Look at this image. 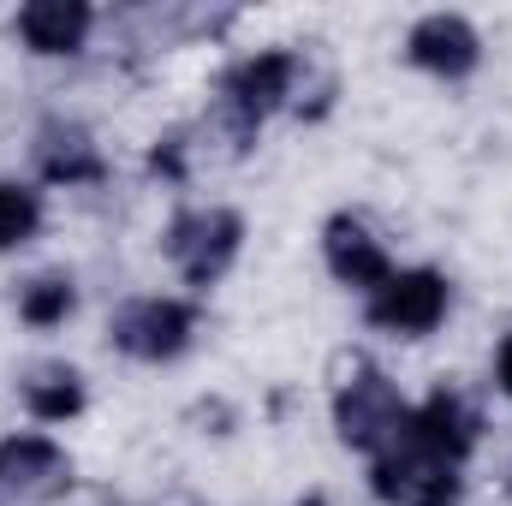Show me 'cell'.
Instances as JSON below:
<instances>
[{
  "mask_svg": "<svg viewBox=\"0 0 512 506\" xmlns=\"http://www.w3.org/2000/svg\"><path fill=\"white\" fill-rule=\"evenodd\" d=\"M298 72H304V60L286 54V48H268V54L239 60V66L221 78V120H227V137L245 143V137L298 90Z\"/></svg>",
  "mask_w": 512,
  "mask_h": 506,
  "instance_id": "cell-1",
  "label": "cell"
},
{
  "mask_svg": "<svg viewBox=\"0 0 512 506\" xmlns=\"http://www.w3.org/2000/svg\"><path fill=\"white\" fill-rule=\"evenodd\" d=\"M393 441H405L411 453H423V459H441V465H465V453L477 447V411L459 399V393H447V387H435L417 411H405V429L393 435Z\"/></svg>",
  "mask_w": 512,
  "mask_h": 506,
  "instance_id": "cell-6",
  "label": "cell"
},
{
  "mask_svg": "<svg viewBox=\"0 0 512 506\" xmlns=\"http://www.w3.org/2000/svg\"><path fill=\"white\" fill-rule=\"evenodd\" d=\"M322 256H328L334 280H340V286H358V292H376L387 274H393L382 239H376L358 215H334V221L322 227Z\"/></svg>",
  "mask_w": 512,
  "mask_h": 506,
  "instance_id": "cell-10",
  "label": "cell"
},
{
  "mask_svg": "<svg viewBox=\"0 0 512 506\" xmlns=\"http://www.w3.org/2000/svg\"><path fill=\"white\" fill-rule=\"evenodd\" d=\"M36 227H42V197H36L30 185L0 179V251L30 245V239H36Z\"/></svg>",
  "mask_w": 512,
  "mask_h": 506,
  "instance_id": "cell-15",
  "label": "cell"
},
{
  "mask_svg": "<svg viewBox=\"0 0 512 506\" xmlns=\"http://www.w3.org/2000/svg\"><path fill=\"white\" fill-rule=\"evenodd\" d=\"M370 483L393 506H453V495H459V471L441 465V459L411 453L405 441H393L387 453H376V477Z\"/></svg>",
  "mask_w": 512,
  "mask_h": 506,
  "instance_id": "cell-8",
  "label": "cell"
},
{
  "mask_svg": "<svg viewBox=\"0 0 512 506\" xmlns=\"http://www.w3.org/2000/svg\"><path fill=\"white\" fill-rule=\"evenodd\" d=\"M36 167H42L48 185H102V173H108V161L90 143V131L66 126V120L36 131Z\"/></svg>",
  "mask_w": 512,
  "mask_h": 506,
  "instance_id": "cell-11",
  "label": "cell"
},
{
  "mask_svg": "<svg viewBox=\"0 0 512 506\" xmlns=\"http://www.w3.org/2000/svg\"><path fill=\"white\" fill-rule=\"evenodd\" d=\"M18 393H24V411H30L36 423H66V417L84 411V376H78L72 364H42V370H30Z\"/></svg>",
  "mask_w": 512,
  "mask_h": 506,
  "instance_id": "cell-13",
  "label": "cell"
},
{
  "mask_svg": "<svg viewBox=\"0 0 512 506\" xmlns=\"http://www.w3.org/2000/svg\"><path fill=\"white\" fill-rule=\"evenodd\" d=\"M18 36L30 54H78L90 36V6L84 0H30L18 12Z\"/></svg>",
  "mask_w": 512,
  "mask_h": 506,
  "instance_id": "cell-12",
  "label": "cell"
},
{
  "mask_svg": "<svg viewBox=\"0 0 512 506\" xmlns=\"http://www.w3.org/2000/svg\"><path fill=\"white\" fill-rule=\"evenodd\" d=\"M405 399H399V387L382 376V370H358L352 381H340V393H334V423H340V441L346 447H358V453H387L393 447V435L405 429Z\"/></svg>",
  "mask_w": 512,
  "mask_h": 506,
  "instance_id": "cell-3",
  "label": "cell"
},
{
  "mask_svg": "<svg viewBox=\"0 0 512 506\" xmlns=\"http://www.w3.org/2000/svg\"><path fill=\"white\" fill-rule=\"evenodd\" d=\"M72 304H78V292H72L66 274H42V280H30V286L18 292V316H24L30 328H54V322H66Z\"/></svg>",
  "mask_w": 512,
  "mask_h": 506,
  "instance_id": "cell-14",
  "label": "cell"
},
{
  "mask_svg": "<svg viewBox=\"0 0 512 506\" xmlns=\"http://www.w3.org/2000/svg\"><path fill=\"white\" fill-rule=\"evenodd\" d=\"M239 239H245V221L233 209H185L173 215V227L161 233V251L167 262L191 280V286H215L233 256H239Z\"/></svg>",
  "mask_w": 512,
  "mask_h": 506,
  "instance_id": "cell-2",
  "label": "cell"
},
{
  "mask_svg": "<svg viewBox=\"0 0 512 506\" xmlns=\"http://www.w3.org/2000/svg\"><path fill=\"white\" fill-rule=\"evenodd\" d=\"M405 54H411V66H423L435 78H465L483 60V42H477V30L459 12H429V18L411 24Z\"/></svg>",
  "mask_w": 512,
  "mask_h": 506,
  "instance_id": "cell-9",
  "label": "cell"
},
{
  "mask_svg": "<svg viewBox=\"0 0 512 506\" xmlns=\"http://www.w3.org/2000/svg\"><path fill=\"white\" fill-rule=\"evenodd\" d=\"M191 328H197V310L179 304V298H131L114 310L108 322V340L137 358V364H167L191 346Z\"/></svg>",
  "mask_w": 512,
  "mask_h": 506,
  "instance_id": "cell-4",
  "label": "cell"
},
{
  "mask_svg": "<svg viewBox=\"0 0 512 506\" xmlns=\"http://www.w3.org/2000/svg\"><path fill=\"white\" fill-rule=\"evenodd\" d=\"M495 376H501V393L512 399V334L501 340V358H495Z\"/></svg>",
  "mask_w": 512,
  "mask_h": 506,
  "instance_id": "cell-16",
  "label": "cell"
},
{
  "mask_svg": "<svg viewBox=\"0 0 512 506\" xmlns=\"http://www.w3.org/2000/svg\"><path fill=\"white\" fill-rule=\"evenodd\" d=\"M66 483H72V459L48 435H12V441H0V501L6 506L54 501Z\"/></svg>",
  "mask_w": 512,
  "mask_h": 506,
  "instance_id": "cell-7",
  "label": "cell"
},
{
  "mask_svg": "<svg viewBox=\"0 0 512 506\" xmlns=\"http://www.w3.org/2000/svg\"><path fill=\"white\" fill-rule=\"evenodd\" d=\"M441 316H447V280L435 268H399L370 292V322L382 334H399V340L435 334Z\"/></svg>",
  "mask_w": 512,
  "mask_h": 506,
  "instance_id": "cell-5",
  "label": "cell"
}]
</instances>
